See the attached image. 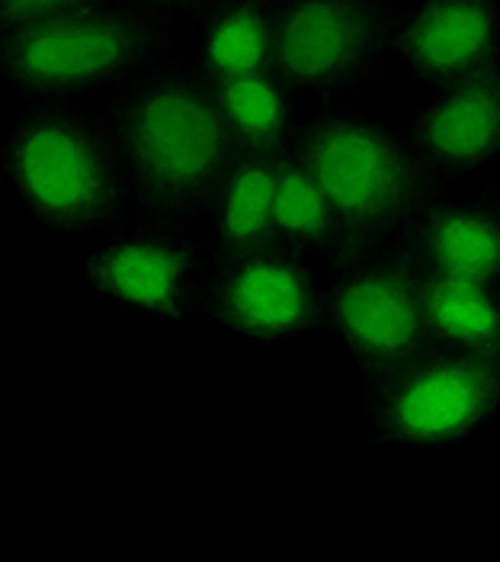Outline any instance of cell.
<instances>
[{"instance_id":"obj_1","label":"cell","mask_w":500,"mask_h":562,"mask_svg":"<svg viewBox=\"0 0 500 562\" xmlns=\"http://www.w3.org/2000/svg\"><path fill=\"white\" fill-rule=\"evenodd\" d=\"M100 110L123 158L135 222L193 228L208 218L238 138L196 58L170 55Z\"/></svg>"},{"instance_id":"obj_2","label":"cell","mask_w":500,"mask_h":562,"mask_svg":"<svg viewBox=\"0 0 500 562\" xmlns=\"http://www.w3.org/2000/svg\"><path fill=\"white\" fill-rule=\"evenodd\" d=\"M0 171L20 210L48 232L110 241L135 225L128 177L103 110L26 106L0 135Z\"/></svg>"},{"instance_id":"obj_3","label":"cell","mask_w":500,"mask_h":562,"mask_svg":"<svg viewBox=\"0 0 500 562\" xmlns=\"http://www.w3.org/2000/svg\"><path fill=\"white\" fill-rule=\"evenodd\" d=\"M173 55V20L96 0L0 33V85L26 106L110 100Z\"/></svg>"},{"instance_id":"obj_4","label":"cell","mask_w":500,"mask_h":562,"mask_svg":"<svg viewBox=\"0 0 500 562\" xmlns=\"http://www.w3.org/2000/svg\"><path fill=\"white\" fill-rule=\"evenodd\" d=\"M295 142L331 200L340 251L398 241L430 203L450 193L446 180L417 155L408 132L363 106L318 103L302 116Z\"/></svg>"},{"instance_id":"obj_5","label":"cell","mask_w":500,"mask_h":562,"mask_svg":"<svg viewBox=\"0 0 500 562\" xmlns=\"http://www.w3.org/2000/svg\"><path fill=\"white\" fill-rule=\"evenodd\" d=\"M500 418V347L433 341L405 367L363 383L350 434L363 450H443Z\"/></svg>"},{"instance_id":"obj_6","label":"cell","mask_w":500,"mask_h":562,"mask_svg":"<svg viewBox=\"0 0 500 562\" xmlns=\"http://www.w3.org/2000/svg\"><path fill=\"white\" fill-rule=\"evenodd\" d=\"M331 335L363 383L433 345L417 263L395 241L340 251L321 263Z\"/></svg>"},{"instance_id":"obj_7","label":"cell","mask_w":500,"mask_h":562,"mask_svg":"<svg viewBox=\"0 0 500 562\" xmlns=\"http://www.w3.org/2000/svg\"><path fill=\"white\" fill-rule=\"evenodd\" d=\"M395 0H283L273 71L315 103L385 78L398 30Z\"/></svg>"},{"instance_id":"obj_8","label":"cell","mask_w":500,"mask_h":562,"mask_svg":"<svg viewBox=\"0 0 500 562\" xmlns=\"http://www.w3.org/2000/svg\"><path fill=\"white\" fill-rule=\"evenodd\" d=\"M200 318L266 350L331 335L318 263L276 238L241 251H215Z\"/></svg>"},{"instance_id":"obj_9","label":"cell","mask_w":500,"mask_h":562,"mask_svg":"<svg viewBox=\"0 0 500 562\" xmlns=\"http://www.w3.org/2000/svg\"><path fill=\"white\" fill-rule=\"evenodd\" d=\"M212 260L215 248L206 232L135 222L83 260L78 280L103 303L180 325L203 308Z\"/></svg>"},{"instance_id":"obj_10","label":"cell","mask_w":500,"mask_h":562,"mask_svg":"<svg viewBox=\"0 0 500 562\" xmlns=\"http://www.w3.org/2000/svg\"><path fill=\"white\" fill-rule=\"evenodd\" d=\"M395 58L430 90L500 65V0H411L395 30Z\"/></svg>"},{"instance_id":"obj_11","label":"cell","mask_w":500,"mask_h":562,"mask_svg":"<svg viewBox=\"0 0 500 562\" xmlns=\"http://www.w3.org/2000/svg\"><path fill=\"white\" fill-rule=\"evenodd\" d=\"M405 132L446 183L491 171L500 165V65L436 90L411 113Z\"/></svg>"},{"instance_id":"obj_12","label":"cell","mask_w":500,"mask_h":562,"mask_svg":"<svg viewBox=\"0 0 500 562\" xmlns=\"http://www.w3.org/2000/svg\"><path fill=\"white\" fill-rule=\"evenodd\" d=\"M408 258L458 277L500 280V200L485 187L475 196H440L395 241Z\"/></svg>"},{"instance_id":"obj_13","label":"cell","mask_w":500,"mask_h":562,"mask_svg":"<svg viewBox=\"0 0 500 562\" xmlns=\"http://www.w3.org/2000/svg\"><path fill=\"white\" fill-rule=\"evenodd\" d=\"M283 148L286 145H238L208 213L206 238L215 251H241L273 241V206Z\"/></svg>"},{"instance_id":"obj_14","label":"cell","mask_w":500,"mask_h":562,"mask_svg":"<svg viewBox=\"0 0 500 562\" xmlns=\"http://www.w3.org/2000/svg\"><path fill=\"white\" fill-rule=\"evenodd\" d=\"M283 0H218L200 20L196 65L212 81L273 68Z\"/></svg>"},{"instance_id":"obj_15","label":"cell","mask_w":500,"mask_h":562,"mask_svg":"<svg viewBox=\"0 0 500 562\" xmlns=\"http://www.w3.org/2000/svg\"><path fill=\"white\" fill-rule=\"evenodd\" d=\"M273 238L315 263H325L340 251V228L331 200L295 135L286 142L280 158Z\"/></svg>"},{"instance_id":"obj_16","label":"cell","mask_w":500,"mask_h":562,"mask_svg":"<svg viewBox=\"0 0 500 562\" xmlns=\"http://www.w3.org/2000/svg\"><path fill=\"white\" fill-rule=\"evenodd\" d=\"M427 322L436 341L500 347V280L443 273L417 263Z\"/></svg>"},{"instance_id":"obj_17","label":"cell","mask_w":500,"mask_h":562,"mask_svg":"<svg viewBox=\"0 0 500 562\" xmlns=\"http://www.w3.org/2000/svg\"><path fill=\"white\" fill-rule=\"evenodd\" d=\"M238 145H286L302 123V97L273 68L215 81Z\"/></svg>"},{"instance_id":"obj_18","label":"cell","mask_w":500,"mask_h":562,"mask_svg":"<svg viewBox=\"0 0 500 562\" xmlns=\"http://www.w3.org/2000/svg\"><path fill=\"white\" fill-rule=\"evenodd\" d=\"M87 3H96V0H0V33L26 26V23H39L48 16L87 7Z\"/></svg>"},{"instance_id":"obj_19","label":"cell","mask_w":500,"mask_h":562,"mask_svg":"<svg viewBox=\"0 0 500 562\" xmlns=\"http://www.w3.org/2000/svg\"><path fill=\"white\" fill-rule=\"evenodd\" d=\"M138 3L161 13L167 20H173V23L177 20H196L200 23L218 0H138Z\"/></svg>"},{"instance_id":"obj_20","label":"cell","mask_w":500,"mask_h":562,"mask_svg":"<svg viewBox=\"0 0 500 562\" xmlns=\"http://www.w3.org/2000/svg\"><path fill=\"white\" fill-rule=\"evenodd\" d=\"M488 190H491V193H495V196H498V200H500V177H498V180H495V183H488Z\"/></svg>"}]
</instances>
